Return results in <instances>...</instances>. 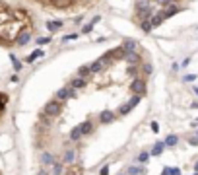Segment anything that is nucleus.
I'll list each match as a JSON object with an SVG mask.
<instances>
[{
	"label": "nucleus",
	"mask_w": 198,
	"mask_h": 175,
	"mask_svg": "<svg viewBox=\"0 0 198 175\" xmlns=\"http://www.w3.org/2000/svg\"><path fill=\"white\" fill-rule=\"evenodd\" d=\"M60 109H62L60 101H58V99H52V101H49L47 105H45V115H47V117H56L60 113Z\"/></svg>",
	"instance_id": "f257e3e1"
},
{
	"label": "nucleus",
	"mask_w": 198,
	"mask_h": 175,
	"mask_svg": "<svg viewBox=\"0 0 198 175\" xmlns=\"http://www.w3.org/2000/svg\"><path fill=\"white\" fill-rule=\"evenodd\" d=\"M140 97H142V95L134 94V95H132V99H130V101H128V103H124V105H122L121 109H118V113H121V115H126V113H130V111H132V109H134V107H136V105L140 103Z\"/></svg>",
	"instance_id": "f03ea898"
},
{
	"label": "nucleus",
	"mask_w": 198,
	"mask_h": 175,
	"mask_svg": "<svg viewBox=\"0 0 198 175\" xmlns=\"http://www.w3.org/2000/svg\"><path fill=\"white\" fill-rule=\"evenodd\" d=\"M29 39H31V31H29V29H23V31H20L18 35H16L14 43L18 45V47H23V45L29 43Z\"/></svg>",
	"instance_id": "7ed1b4c3"
},
{
	"label": "nucleus",
	"mask_w": 198,
	"mask_h": 175,
	"mask_svg": "<svg viewBox=\"0 0 198 175\" xmlns=\"http://www.w3.org/2000/svg\"><path fill=\"white\" fill-rule=\"evenodd\" d=\"M74 95H76L74 88H60V90L56 91V99H58V101H66V99L74 97Z\"/></svg>",
	"instance_id": "20e7f679"
},
{
	"label": "nucleus",
	"mask_w": 198,
	"mask_h": 175,
	"mask_svg": "<svg viewBox=\"0 0 198 175\" xmlns=\"http://www.w3.org/2000/svg\"><path fill=\"white\" fill-rule=\"evenodd\" d=\"M130 90L134 91V94L142 95L144 91H146V82H144V80H134V82H132V86H130Z\"/></svg>",
	"instance_id": "39448f33"
},
{
	"label": "nucleus",
	"mask_w": 198,
	"mask_h": 175,
	"mask_svg": "<svg viewBox=\"0 0 198 175\" xmlns=\"http://www.w3.org/2000/svg\"><path fill=\"white\" fill-rule=\"evenodd\" d=\"M105 68V62L99 58L97 62H93V64H89V70H92V74H97V72H101V70Z\"/></svg>",
	"instance_id": "423d86ee"
},
{
	"label": "nucleus",
	"mask_w": 198,
	"mask_h": 175,
	"mask_svg": "<svg viewBox=\"0 0 198 175\" xmlns=\"http://www.w3.org/2000/svg\"><path fill=\"white\" fill-rule=\"evenodd\" d=\"M80 128H82V134H92V130H93L92 121H84V123L80 124Z\"/></svg>",
	"instance_id": "0eeeda50"
},
{
	"label": "nucleus",
	"mask_w": 198,
	"mask_h": 175,
	"mask_svg": "<svg viewBox=\"0 0 198 175\" xmlns=\"http://www.w3.org/2000/svg\"><path fill=\"white\" fill-rule=\"evenodd\" d=\"M163 150H165V144L163 142H155V146H154V150H152V156H161L163 154Z\"/></svg>",
	"instance_id": "6e6552de"
},
{
	"label": "nucleus",
	"mask_w": 198,
	"mask_h": 175,
	"mask_svg": "<svg viewBox=\"0 0 198 175\" xmlns=\"http://www.w3.org/2000/svg\"><path fill=\"white\" fill-rule=\"evenodd\" d=\"M84 86H86V80H84V78H74L72 84H70V88H74V90H80V88H84Z\"/></svg>",
	"instance_id": "1a4fd4ad"
},
{
	"label": "nucleus",
	"mask_w": 198,
	"mask_h": 175,
	"mask_svg": "<svg viewBox=\"0 0 198 175\" xmlns=\"http://www.w3.org/2000/svg\"><path fill=\"white\" fill-rule=\"evenodd\" d=\"M47 27H49L51 33H55V31H58V29L62 27V22H47Z\"/></svg>",
	"instance_id": "9d476101"
},
{
	"label": "nucleus",
	"mask_w": 198,
	"mask_h": 175,
	"mask_svg": "<svg viewBox=\"0 0 198 175\" xmlns=\"http://www.w3.org/2000/svg\"><path fill=\"white\" fill-rule=\"evenodd\" d=\"M122 51L124 53H134L136 51V43L134 41H126V43L122 45Z\"/></svg>",
	"instance_id": "9b49d317"
},
{
	"label": "nucleus",
	"mask_w": 198,
	"mask_h": 175,
	"mask_svg": "<svg viewBox=\"0 0 198 175\" xmlns=\"http://www.w3.org/2000/svg\"><path fill=\"white\" fill-rule=\"evenodd\" d=\"M177 142H179V136H175V134H169L167 138H165V146H177Z\"/></svg>",
	"instance_id": "f8f14e48"
},
{
	"label": "nucleus",
	"mask_w": 198,
	"mask_h": 175,
	"mask_svg": "<svg viewBox=\"0 0 198 175\" xmlns=\"http://www.w3.org/2000/svg\"><path fill=\"white\" fill-rule=\"evenodd\" d=\"M39 57H43V51H39V49H37V51H33L31 55L26 58V60H27V62H29V64H31V62H35V60H37V58H39Z\"/></svg>",
	"instance_id": "ddd939ff"
},
{
	"label": "nucleus",
	"mask_w": 198,
	"mask_h": 175,
	"mask_svg": "<svg viewBox=\"0 0 198 175\" xmlns=\"http://www.w3.org/2000/svg\"><path fill=\"white\" fill-rule=\"evenodd\" d=\"M70 138H72V140H80L82 138V128L80 127H74L72 132H70Z\"/></svg>",
	"instance_id": "4468645a"
},
{
	"label": "nucleus",
	"mask_w": 198,
	"mask_h": 175,
	"mask_svg": "<svg viewBox=\"0 0 198 175\" xmlns=\"http://www.w3.org/2000/svg\"><path fill=\"white\" fill-rule=\"evenodd\" d=\"M161 175H181V169L179 167H165Z\"/></svg>",
	"instance_id": "2eb2a0df"
},
{
	"label": "nucleus",
	"mask_w": 198,
	"mask_h": 175,
	"mask_svg": "<svg viewBox=\"0 0 198 175\" xmlns=\"http://www.w3.org/2000/svg\"><path fill=\"white\" fill-rule=\"evenodd\" d=\"M92 74V70H89V66L86 64V66H80V70H78V76L80 78H86V76H89Z\"/></svg>",
	"instance_id": "dca6fc26"
},
{
	"label": "nucleus",
	"mask_w": 198,
	"mask_h": 175,
	"mask_svg": "<svg viewBox=\"0 0 198 175\" xmlns=\"http://www.w3.org/2000/svg\"><path fill=\"white\" fill-rule=\"evenodd\" d=\"M177 12H179V8H177V6H169L167 10L163 12V18H171V16H175Z\"/></svg>",
	"instance_id": "f3484780"
},
{
	"label": "nucleus",
	"mask_w": 198,
	"mask_h": 175,
	"mask_svg": "<svg viewBox=\"0 0 198 175\" xmlns=\"http://www.w3.org/2000/svg\"><path fill=\"white\" fill-rule=\"evenodd\" d=\"M99 119H101V123H109V121H113V113H111V111H103V113L99 115Z\"/></svg>",
	"instance_id": "a211bd4d"
},
{
	"label": "nucleus",
	"mask_w": 198,
	"mask_h": 175,
	"mask_svg": "<svg viewBox=\"0 0 198 175\" xmlns=\"http://www.w3.org/2000/svg\"><path fill=\"white\" fill-rule=\"evenodd\" d=\"M146 173V167H130L128 175H144Z\"/></svg>",
	"instance_id": "6ab92c4d"
},
{
	"label": "nucleus",
	"mask_w": 198,
	"mask_h": 175,
	"mask_svg": "<svg viewBox=\"0 0 198 175\" xmlns=\"http://www.w3.org/2000/svg\"><path fill=\"white\" fill-rule=\"evenodd\" d=\"M124 58H126V60H128V62H138V55H136V53H124Z\"/></svg>",
	"instance_id": "aec40b11"
},
{
	"label": "nucleus",
	"mask_w": 198,
	"mask_h": 175,
	"mask_svg": "<svg viewBox=\"0 0 198 175\" xmlns=\"http://www.w3.org/2000/svg\"><path fill=\"white\" fill-rule=\"evenodd\" d=\"M148 160H150V154H148V152H142V154L138 156V161H140V164H146Z\"/></svg>",
	"instance_id": "412c9836"
},
{
	"label": "nucleus",
	"mask_w": 198,
	"mask_h": 175,
	"mask_svg": "<svg viewBox=\"0 0 198 175\" xmlns=\"http://www.w3.org/2000/svg\"><path fill=\"white\" fill-rule=\"evenodd\" d=\"M41 161H43V164H52V156L51 154H43V156H41Z\"/></svg>",
	"instance_id": "4be33fe9"
},
{
	"label": "nucleus",
	"mask_w": 198,
	"mask_h": 175,
	"mask_svg": "<svg viewBox=\"0 0 198 175\" xmlns=\"http://www.w3.org/2000/svg\"><path fill=\"white\" fill-rule=\"evenodd\" d=\"M64 161H68V164L74 161V150H68V152L64 154Z\"/></svg>",
	"instance_id": "5701e85b"
},
{
	"label": "nucleus",
	"mask_w": 198,
	"mask_h": 175,
	"mask_svg": "<svg viewBox=\"0 0 198 175\" xmlns=\"http://www.w3.org/2000/svg\"><path fill=\"white\" fill-rule=\"evenodd\" d=\"M52 173L60 175V173H62V165H60V164H52Z\"/></svg>",
	"instance_id": "b1692460"
},
{
	"label": "nucleus",
	"mask_w": 198,
	"mask_h": 175,
	"mask_svg": "<svg viewBox=\"0 0 198 175\" xmlns=\"http://www.w3.org/2000/svg\"><path fill=\"white\" fill-rule=\"evenodd\" d=\"M47 43H51V37H39L37 39V45H47Z\"/></svg>",
	"instance_id": "393cba45"
},
{
	"label": "nucleus",
	"mask_w": 198,
	"mask_h": 175,
	"mask_svg": "<svg viewBox=\"0 0 198 175\" xmlns=\"http://www.w3.org/2000/svg\"><path fill=\"white\" fill-rule=\"evenodd\" d=\"M142 29H144V31H152V23L148 22V20H144V22H142Z\"/></svg>",
	"instance_id": "a878e982"
},
{
	"label": "nucleus",
	"mask_w": 198,
	"mask_h": 175,
	"mask_svg": "<svg viewBox=\"0 0 198 175\" xmlns=\"http://www.w3.org/2000/svg\"><path fill=\"white\" fill-rule=\"evenodd\" d=\"M12 64H14V68H16V70H20V68H22V62H20L16 57H12Z\"/></svg>",
	"instance_id": "bb28decb"
},
{
	"label": "nucleus",
	"mask_w": 198,
	"mask_h": 175,
	"mask_svg": "<svg viewBox=\"0 0 198 175\" xmlns=\"http://www.w3.org/2000/svg\"><path fill=\"white\" fill-rule=\"evenodd\" d=\"M183 80H184V82H194V80H196V74H187Z\"/></svg>",
	"instance_id": "cd10ccee"
},
{
	"label": "nucleus",
	"mask_w": 198,
	"mask_h": 175,
	"mask_svg": "<svg viewBox=\"0 0 198 175\" xmlns=\"http://www.w3.org/2000/svg\"><path fill=\"white\" fill-rule=\"evenodd\" d=\"M150 127H152V130H154V132H158V130H159V124L155 123V121H152V124H150Z\"/></svg>",
	"instance_id": "c85d7f7f"
},
{
	"label": "nucleus",
	"mask_w": 198,
	"mask_h": 175,
	"mask_svg": "<svg viewBox=\"0 0 198 175\" xmlns=\"http://www.w3.org/2000/svg\"><path fill=\"white\" fill-rule=\"evenodd\" d=\"M188 144H190V146H198V136H196V138H188Z\"/></svg>",
	"instance_id": "c756f323"
},
{
	"label": "nucleus",
	"mask_w": 198,
	"mask_h": 175,
	"mask_svg": "<svg viewBox=\"0 0 198 175\" xmlns=\"http://www.w3.org/2000/svg\"><path fill=\"white\" fill-rule=\"evenodd\" d=\"M144 72H146V74H152V64H144Z\"/></svg>",
	"instance_id": "7c9ffc66"
},
{
	"label": "nucleus",
	"mask_w": 198,
	"mask_h": 175,
	"mask_svg": "<svg viewBox=\"0 0 198 175\" xmlns=\"http://www.w3.org/2000/svg\"><path fill=\"white\" fill-rule=\"evenodd\" d=\"M99 175H109V167H107V165H105V167H101V171H99Z\"/></svg>",
	"instance_id": "2f4dec72"
},
{
	"label": "nucleus",
	"mask_w": 198,
	"mask_h": 175,
	"mask_svg": "<svg viewBox=\"0 0 198 175\" xmlns=\"http://www.w3.org/2000/svg\"><path fill=\"white\" fill-rule=\"evenodd\" d=\"M82 31H84V33H89V31H92V23H88V26L82 29Z\"/></svg>",
	"instance_id": "473e14b6"
},
{
	"label": "nucleus",
	"mask_w": 198,
	"mask_h": 175,
	"mask_svg": "<svg viewBox=\"0 0 198 175\" xmlns=\"http://www.w3.org/2000/svg\"><path fill=\"white\" fill-rule=\"evenodd\" d=\"M76 37H78V35H76V33H72V35H66V37H64V41H70V39H76Z\"/></svg>",
	"instance_id": "72a5a7b5"
},
{
	"label": "nucleus",
	"mask_w": 198,
	"mask_h": 175,
	"mask_svg": "<svg viewBox=\"0 0 198 175\" xmlns=\"http://www.w3.org/2000/svg\"><path fill=\"white\" fill-rule=\"evenodd\" d=\"M190 127H194V128L198 127V119H194V121H192V123H190Z\"/></svg>",
	"instance_id": "f704fd0d"
},
{
	"label": "nucleus",
	"mask_w": 198,
	"mask_h": 175,
	"mask_svg": "<svg viewBox=\"0 0 198 175\" xmlns=\"http://www.w3.org/2000/svg\"><path fill=\"white\" fill-rule=\"evenodd\" d=\"M190 107H192V109H198V101H192V105H190Z\"/></svg>",
	"instance_id": "c9c22d12"
},
{
	"label": "nucleus",
	"mask_w": 198,
	"mask_h": 175,
	"mask_svg": "<svg viewBox=\"0 0 198 175\" xmlns=\"http://www.w3.org/2000/svg\"><path fill=\"white\" fill-rule=\"evenodd\" d=\"M194 171H198V161H196V164H194Z\"/></svg>",
	"instance_id": "e433bc0d"
},
{
	"label": "nucleus",
	"mask_w": 198,
	"mask_h": 175,
	"mask_svg": "<svg viewBox=\"0 0 198 175\" xmlns=\"http://www.w3.org/2000/svg\"><path fill=\"white\" fill-rule=\"evenodd\" d=\"M39 175H47V171H41V173H39Z\"/></svg>",
	"instance_id": "4c0bfd02"
},
{
	"label": "nucleus",
	"mask_w": 198,
	"mask_h": 175,
	"mask_svg": "<svg viewBox=\"0 0 198 175\" xmlns=\"http://www.w3.org/2000/svg\"><path fill=\"white\" fill-rule=\"evenodd\" d=\"M118 175H124V173H118Z\"/></svg>",
	"instance_id": "58836bf2"
},
{
	"label": "nucleus",
	"mask_w": 198,
	"mask_h": 175,
	"mask_svg": "<svg viewBox=\"0 0 198 175\" xmlns=\"http://www.w3.org/2000/svg\"><path fill=\"white\" fill-rule=\"evenodd\" d=\"M196 136H198V130H196Z\"/></svg>",
	"instance_id": "ea45409f"
},
{
	"label": "nucleus",
	"mask_w": 198,
	"mask_h": 175,
	"mask_svg": "<svg viewBox=\"0 0 198 175\" xmlns=\"http://www.w3.org/2000/svg\"><path fill=\"white\" fill-rule=\"evenodd\" d=\"M194 175H198V171H196V173H194Z\"/></svg>",
	"instance_id": "a19ab883"
}]
</instances>
